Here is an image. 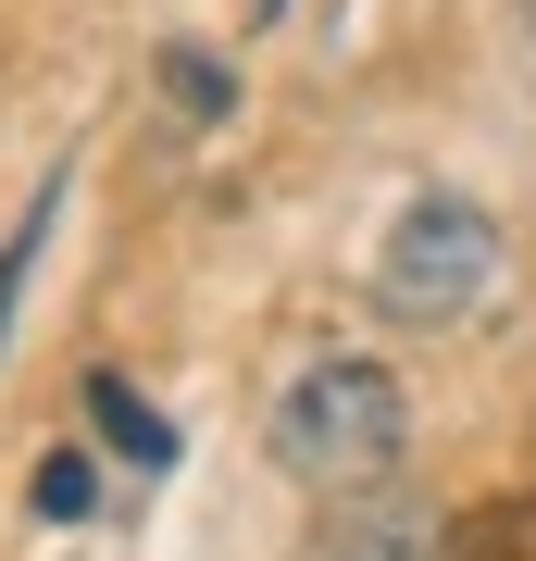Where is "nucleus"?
<instances>
[{"label":"nucleus","mask_w":536,"mask_h":561,"mask_svg":"<svg viewBox=\"0 0 536 561\" xmlns=\"http://www.w3.org/2000/svg\"><path fill=\"white\" fill-rule=\"evenodd\" d=\"M275 461L312 500H387L399 461H412V387L387 362H362V350L299 362L287 400H275Z\"/></svg>","instance_id":"obj_1"},{"label":"nucleus","mask_w":536,"mask_h":561,"mask_svg":"<svg viewBox=\"0 0 536 561\" xmlns=\"http://www.w3.org/2000/svg\"><path fill=\"white\" fill-rule=\"evenodd\" d=\"M499 287V213L461 201V187H424L399 201V225L375 238V312L387 324H461Z\"/></svg>","instance_id":"obj_2"},{"label":"nucleus","mask_w":536,"mask_h":561,"mask_svg":"<svg viewBox=\"0 0 536 561\" xmlns=\"http://www.w3.org/2000/svg\"><path fill=\"white\" fill-rule=\"evenodd\" d=\"M299 561H437V524L412 500H324V524L299 537Z\"/></svg>","instance_id":"obj_3"},{"label":"nucleus","mask_w":536,"mask_h":561,"mask_svg":"<svg viewBox=\"0 0 536 561\" xmlns=\"http://www.w3.org/2000/svg\"><path fill=\"white\" fill-rule=\"evenodd\" d=\"M76 400H88V437L113 449V461H138V474H175V461H187V449H175V412L138 400V375H113V362H100Z\"/></svg>","instance_id":"obj_4"},{"label":"nucleus","mask_w":536,"mask_h":561,"mask_svg":"<svg viewBox=\"0 0 536 561\" xmlns=\"http://www.w3.org/2000/svg\"><path fill=\"white\" fill-rule=\"evenodd\" d=\"M162 101H175L187 125H225V113H238V62L199 50V38H162Z\"/></svg>","instance_id":"obj_5"},{"label":"nucleus","mask_w":536,"mask_h":561,"mask_svg":"<svg viewBox=\"0 0 536 561\" xmlns=\"http://www.w3.org/2000/svg\"><path fill=\"white\" fill-rule=\"evenodd\" d=\"M50 225H62V175H50L38 201L13 213V238H0V350H13V312H25V275H38V250H50Z\"/></svg>","instance_id":"obj_6"},{"label":"nucleus","mask_w":536,"mask_h":561,"mask_svg":"<svg viewBox=\"0 0 536 561\" xmlns=\"http://www.w3.org/2000/svg\"><path fill=\"white\" fill-rule=\"evenodd\" d=\"M25 512H38V524H88V512H100V461H88V449H50L38 486H25Z\"/></svg>","instance_id":"obj_7"},{"label":"nucleus","mask_w":536,"mask_h":561,"mask_svg":"<svg viewBox=\"0 0 536 561\" xmlns=\"http://www.w3.org/2000/svg\"><path fill=\"white\" fill-rule=\"evenodd\" d=\"M250 13H262V25H275V13H287V0H250Z\"/></svg>","instance_id":"obj_8"},{"label":"nucleus","mask_w":536,"mask_h":561,"mask_svg":"<svg viewBox=\"0 0 536 561\" xmlns=\"http://www.w3.org/2000/svg\"><path fill=\"white\" fill-rule=\"evenodd\" d=\"M524 25H536V0H524Z\"/></svg>","instance_id":"obj_9"}]
</instances>
